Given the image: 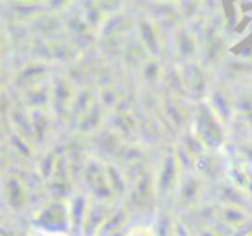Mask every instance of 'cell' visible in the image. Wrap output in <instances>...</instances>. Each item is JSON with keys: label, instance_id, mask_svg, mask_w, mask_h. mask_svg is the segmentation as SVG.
Masks as SVG:
<instances>
[{"label": "cell", "instance_id": "1", "mask_svg": "<svg viewBox=\"0 0 252 236\" xmlns=\"http://www.w3.org/2000/svg\"><path fill=\"white\" fill-rule=\"evenodd\" d=\"M193 129H195V138L209 148H218L223 143L221 122L213 109L200 107L197 111L195 119H193Z\"/></svg>", "mask_w": 252, "mask_h": 236}, {"label": "cell", "instance_id": "2", "mask_svg": "<svg viewBox=\"0 0 252 236\" xmlns=\"http://www.w3.org/2000/svg\"><path fill=\"white\" fill-rule=\"evenodd\" d=\"M35 224L40 233H66L71 228L69 207L63 202L47 204L35 215Z\"/></svg>", "mask_w": 252, "mask_h": 236}, {"label": "cell", "instance_id": "3", "mask_svg": "<svg viewBox=\"0 0 252 236\" xmlns=\"http://www.w3.org/2000/svg\"><path fill=\"white\" fill-rule=\"evenodd\" d=\"M178 183V160L175 155H168L162 162V169L158 177L159 193H166Z\"/></svg>", "mask_w": 252, "mask_h": 236}, {"label": "cell", "instance_id": "4", "mask_svg": "<svg viewBox=\"0 0 252 236\" xmlns=\"http://www.w3.org/2000/svg\"><path fill=\"white\" fill-rule=\"evenodd\" d=\"M5 198L11 204V207L14 208H23V205L26 204V198H28V191H26L25 184L18 179L16 176H12L11 179L5 181Z\"/></svg>", "mask_w": 252, "mask_h": 236}, {"label": "cell", "instance_id": "5", "mask_svg": "<svg viewBox=\"0 0 252 236\" xmlns=\"http://www.w3.org/2000/svg\"><path fill=\"white\" fill-rule=\"evenodd\" d=\"M197 193H199V183H197V179H193V177H190L187 183H183L182 186H180V197H182L183 200L192 202L193 198L197 197Z\"/></svg>", "mask_w": 252, "mask_h": 236}, {"label": "cell", "instance_id": "6", "mask_svg": "<svg viewBox=\"0 0 252 236\" xmlns=\"http://www.w3.org/2000/svg\"><path fill=\"white\" fill-rule=\"evenodd\" d=\"M223 221L228 222V224L237 226V224H240V222L245 221V215H244V212H242L240 208L226 207V208H223Z\"/></svg>", "mask_w": 252, "mask_h": 236}, {"label": "cell", "instance_id": "7", "mask_svg": "<svg viewBox=\"0 0 252 236\" xmlns=\"http://www.w3.org/2000/svg\"><path fill=\"white\" fill-rule=\"evenodd\" d=\"M125 236H158L156 235V229L152 228V226H133V228H130L128 231H126Z\"/></svg>", "mask_w": 252, "mask_h": 236}, {"label": "cell", "instance_id": "8", "mask_svg": "<svg viewBox=\"0 0 252 236\" xmlns=\"http://www.w3.org/2000/svg\"><path fill=\"white\" fill-rule=\"evenodd\" d=\"M40 236H66V233H40Z\"/></svg>", "mask_w": 252, "mask_h": 236}, {"label": "cell", "instance_id": "9", "mask_svg": "<svg viewBox=\"0 0 252 236\" xmlns=\"http://www.w3.org/2000/svg\"><path fill=\"white\" fill-rule=\"evenodd\" d=\"M202 236H216L213 231H202Z\"/></svg>", "mask_w": 252, "mask_h": 236}, {"label": "cell", "instance_id": "10", "mask_svg": "<svg viewBox=\"0 0 252 236\" xmlns=\"http://www.w3.org/2000/svg\"><path fill=\"white\" fill-rule=\"evenodd\" d=\"M251 236H252V235H251Z\"/></svg>", "mask_w": 252, "mask_h": 236}]
</instances>
